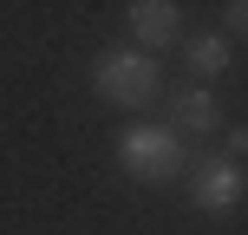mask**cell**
Instances as JSON below:
<instances>
[{"mask_svg":"<svg viewBox=\"0 0 248 235\" xmlns=\"http://www.w3.org/2000/svg\"><path fill=\"white\" fill-rule=\"evenodd\" d=\"M118 163H124V176H131V183L157 189V183L189 176L196 150H189V137H176L170 124H124V131H118Z\"/></svg>","mask_w":248,"mask_h":235,"instance_id":"6da1fadb","label":"cell"},{"mask_svg":"<svg viewBox=\"0 0 248 235\" xmlns=\"http://www.w3.org/2000/svg\"><path fill=\"white\" fill-rule=\"evenodd\" d=\"M92 92H98L111 111H150L163 92V65L137 46H105L92 59Z\"/></svg>","mask_w":248,"mask_h":235,"instance_id":"7a4b0ae2","label":"cell"},{"mask_svg":"<svg viewBox=\"0 0 248 235\" xmlns=\"http://www.w3.org/2000/svg\"><path fill=\"white\" fill-rule=\"evenodd\" d=\"M183 189H189V209H202V216H235L242 203H248V163H235L229 150H209V157L189 163Z\"/></svg>","mask_w":248,"mask_h":235,"instance_id":"3957f363","label":"cell"},{"mask_svg":"<svg viewBox=\"0 0 248 235\" xmlns=\"http://www.w3.org/2000/svg\"><path fill=\"white\" fill-rule=\"evenodd\" d=\"M124 26H131V46L157 59V52H170L183 39V7L176 0H131L124 7Z\"/></svg>","mask_w":248,"mask_h":235,"instance_id":"277c9868","label":"cell"},{"mask_svg":"<svg viewBox=\"0 0 248 235\" xmlns=\"http://www.w3.org/2000/svg\"><path fill=\"white\" fill-rule=\"evenodd\" d=\"M170 131L176 137H209V131H222V98H216L209 85H176L170 92Z\"/></svg>","mask_w":248,"mask_h":235,"instance_id":"5b68a950","label":"cell"},{"mask_svg":"<svg viewBox=\"0 0 248 235\" xmlns=\"http://www.w3.org/2000/svg\"><path fill=\"white\" fill-rule=\"evenodd\" d=\"M183 65L196 85H216V78L235 72V39L229 33H183Z\"/></svg>","mask_w":248,"mask_h":235,"instance_id":"8992f818","label":"cell"},{"mask_svg":"<svg viewBox=\"0 0 248 235\" xmlns=\"http://www.w3.org/2000/svg\"><path fill=\"white\" fill-rule=\"evenodd\" d=\"M222 33L229 39H248V0H229V7H222Z\"/></svg>","mask_w":248,"mask_h":235,"instance_id":"52a82bcc","label":"cell"},{"mask_svg":"<svg viewBox=\"0 0 248 235\" xmlns=\"http://www.w3.org/2000/svg\"><path fill=\"white\" fill-rule=\"evenodd\" d=\"M229 157H235V163L248 157V124H235V131H229Z\"/></svg>","mask_w":248,"mask_h":235,"instance_id":"ba28073f","label":"cell"}]
</instances>
